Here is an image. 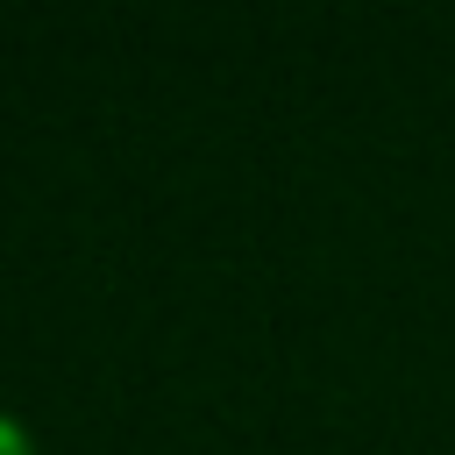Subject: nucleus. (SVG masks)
<instances>
[{
	"label": "nucleus",
	"mask_w": 455,
	"mask_h": 455,
	"mask_svg": "<svg viewBox=\"0 0 455 455\" xmlns=\"http://www.w3.org/2000/svg\"><path fill=\"white\" fill-rule=\"evenodd\" d=\"M0 455H36V434H28L7 405H0Z\"/></svg>",
	"instance_id": "nucleus-1"
}]
</instances>
